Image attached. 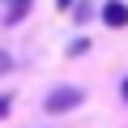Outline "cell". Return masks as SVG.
I'll return each mask as SVG.
<instances>
[{
  "label": "cell",
  "instance_id": "cell-4",
  "mask_svg": "<svg viewBox=\"0 0 128 128\" xmlns=\"http://www.w3.org/2000/svg\"><path fill=\"white\" fill-rule=\"evenodd\" d=\"M90 13H94L90 0H77V4H73V17H77V22H90Z\"/></svg>",
  "mask_w": 128,
  "mask_h": 128
},
{
  "label": "cell",
  "instance_id": "cell-5",
  "mask_svg": "<svg viewBox=\"0 0 128 128\" xmlns=\"http://www.w3.org/2000/svg\"><path fill=\"white\" fill-rule=\"evenodd\" d=\"M9 68H13V56H9V51H4V47H0V77H4V73H9Z\"/></svg>",
  "mask_w": 128,
  "mask_h": 128
},
{
  "label": "cell",
  "instance_id": "cell-7",
  "mask_svg": "<svg viewBox=\"0 0 128 128\" xmlns=\"http://www.w3.org/2000/svg\"><path fill=\"white\" fill-rule=\"evenodd\" d=\"M86 47H90V43H86V38H73V43H68V56H81V51H86Z\"/></svg>",
  "mask_w": 128,
  "mask_h": 128
},
{
  "label": "cell",
  "instance_id": "cell-6",
  "mask_svg": "<svg viewBox=\"0 0 128 128\" xmlns=\"http://www.w3.org/2000/svg\"><path fill=\"white\" fill-rule=\"evenodd\" d=\"M9 111H13V94H0V120H4Z\"/></svg>",
  "mask_w": 128,
  "mask_h": 128
},
{
  "label": "cell",
  "instance_id": "cell-1",
  "mask_svg": "<svg viewBox=\"0 0 128 128\" xmlns=\"http://www.w3.org/2000/svg\"><path fill=\"white\" fill-rule=\"evenodd\" d=\"M86 102V90L81 86H56L47 98H43V111L47 115H68V111H77Z\"/></svg>",
  "mask_w": 128,
  "mask_h": 128
},
{
  "label": "cell",
  "instance_id": "cell-2",
  "mask_svg": "<svg viewBox=\"0 0 128 128\" xmlns=\"http://www.w3.org/2000/svg\"><path fill=\"white\" fill-rule=\"evenodd\" d=\"M98 17H102L111 30H124V26H128V4H124V0H107V4L98 9Z\"/></svg>",
  "mask_w": 128,
  "mask_h": 128
},
{
  "label": "cell",
  "instance_id": "cell-9",
  "mask_svg": "<svg viewBox=\"0 0 128 128\" xmlns=\"http://www.w3.org/2000/svg\"><path fill=\"white\" fill-rule=\"evenodd\" d=\"M56 4H60V9H73V0H56Z\"/></svg>",
  "mask_w": 128,
  "mask_h": 128
},
{
  "label": "cell",
  "instance_id": "cell-8",
  "mask_svg": "<svg viewBox=\"0 0 128 128\" xmlns=\"http://www.w3.org/2000/svg\"><path fill=\"white\" fill-rule=\"evenodd\" d=\"M120 98H124V102H128V77H124V86H120Z\"/></svg>",
  "mask_w": 128,
  "mask_h": 128
},
{
  "label": "cell",
  "instance_id": "cell-3",
  "mask_svg": "<svg viewBox=\"0 0 128 128\" xmlns=\"http://www.w3.org/2000/svg\"><path fill=\"white\" fill-rule=\"evenodd\" d=\"M30 4H34V0H9V9H4V22H9V26H17V22L30 13Z\"/></svg>",
  "mask_w": 128,
  "mask_h": 128
}]
</instances>
